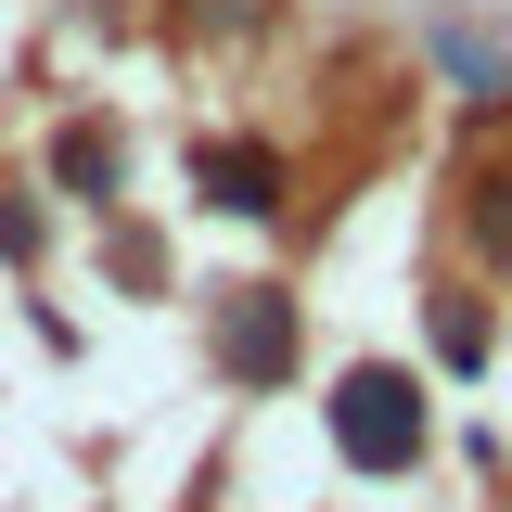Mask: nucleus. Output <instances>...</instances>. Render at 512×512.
<instances>
[{
  "mask_svg": "<svg viewBox=\"0 0 512 512\" xmlns=\"http://www.w3.org/2000/svg\"><path fill=\"white\" fill-rule=\"evenodd\" d=\"M192 180L218 192L231 218H269V205H282V154H256V141H218V154H192Z\"/></svg>",
  "mask_w": 512,
  "mask_h": 512,
  "instance_id": "nucleus-3",
  "label": "nucleus"
},
{
  "mask_svg": "<svg viewBox=\"0 0 512 512\" xmlns=\"http://www.w3.org/2000/svg\"><path fill=\"white\" fill-rule=\"evenodd\" d=\"M436 346H448V372H474V359H487V320H474V308H436Z\"/></svg>",
  "mask_w": 512,
  "mask_h": 512,
  "instance_id": "nucleus-7",
  "label": "nucleus"
},
{
  "mask_svg": "<svg viewBox=\"0 0 512 512\" xmlns=\"http://www.w3.org/2000/svg\"><path fill=\"white\" fill-rule=\"evenodd\" d=\"M474 244L512 256V180H474Z\"/></svg>",
  "mask_w": 512,
  "mask_h": 512,
  "instance_id": "nucleus-5",
  "label": "nucleus"
},
{
  "mask_svg": "<svg viewBox=\"0 0 512 512\" xmlns=\"http://www.w3.org/2000/svg\"><path fill=\"white\" fill-rule=\"evenodd\" d=\"M218 372H231V384L282 372V295H231V308H218Z\"/></svg>",
  "mask_w": 512,
  "mask_h": 512,
  "instance_id": "nucleus-2",
  "label": "nucleus"
},
{
  "mask_svg": "<svg viewBox=\"0 0 512 512\" xmlns=\"http://www.w3.org/2000/svg\"><path fill=\"white\" fill-rule=\"evenodd\" d=\"M436 52H448V64H461V77H474V90H487V103H500V90H512V64H500V52H487V39H474V26H448Z\"/></svg>",
  "mask_w": 512,
  "mask_h": 512,
  "instance_id": "nucleus-4",
  "label": "nucleus"
},
{
  "mask_svg": "<svg viewBox=\"0 0 512 512\" xmlns=\"http://www.w3.org/2000/svg\"><path fill=\"white\" fill-rule=\"evenodd\" d=\"M333 448L359 474H410L423 461V384L410 372H346L333 384Z\"/></svg>",
  "mask_w": 512,
  "mask_h": 512,
  "instance_id": "nucleus-1",
  "label": "nucleus"
},
{
  "mask_svg": "<svg viewBox=\"0 0 512 512\" xmlns=\"http://www.w3.org/2000/svg\"><path fill=\"white\" fill-rule=\"evenodd\" d=\"M64 180H77V192H116V141L77 128V141H64Z\"/></svg>",
  "mask_w": 512,
  "mask_h": 512,
  "instance_id": "nucleus-6",
  "label": "nucleus"
}]
</instances>
